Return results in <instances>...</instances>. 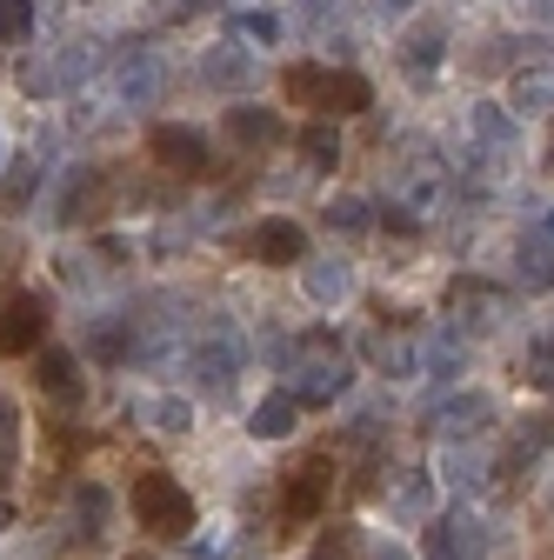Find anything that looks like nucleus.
Instances as JSON below:
<instances>
[{
  "label": "nucleus",
  "instance_id": "f257e3e1",
  "mask_svg": "<svg viewBox=\"0 0 554 560\" xmlns=\"http://www.w3.org/2000/svg\"><path fill=\"white\" fill-rule=\"evenodd\" d=\"M281 94L314 107V114H368L374 107V88L355 67H321V60H295L281 74Z\"/></svg>",
  "mask_w": 554,
  "mask_h": 560
},
{
  "label": "nucleus",
  "instance_id": "f03ea898",
  "mask_svg": "<svg viewBox=\"0 0 554 560\" xmlns=\"http://www.w3.org/2000/svg\"><path fill=\"white\" fill-rule=\"evenodd\" d=\"M181 374L194 381V394H207V400H228L234 387H241V374H247V340L228 327V320H215V327H200V340L181 354Z\"/></svg>",
  "mask_w": 554,
  "mask_h": 560
},
{
  "label": "nucleus",
  "instance_id": "7ed1b4c3",
  "mask_svg": "<svg viewBox=\"0 0 554 560\" xmlns=\"http://www.w3.org/2000/svg\"><path fill=\"white\" fill-rule=\"evenodd\" d=\"M127 508H134V527H148L154 540H187V534H194V501H187V487H181L174 474H161V467L134 474Z\"/></svg>",
  "mask_w": 554,
  "mask_h": 560
},
{
  "label": "nucleus",
  "instance_id": "20e7f679",
  "mask_svg": "<svg viewBox=\"0 0 554 560\" xmlns=\"http://www.w3.org/2000/svg\"><path fill=\"white\" fill-rule=\"evenodd\" d=\"M388 187H394V200L407 207V214H441L448 207V194H454V174H448V161L441 154H428V148H414V154H394V167H388Z\"/></svg>",
  "mask_w": 554,
  "mask_h": 560
},
{
  "label": "nucleus",
  "instance_id": "39448f33",
  "mask_svg": "<svg viewBox=\"0 0 554 560\" xmlns=\"http://www.w3.org/2000/svg\"><path fill=\"white\" fill-rule=\"evenodd\" d=\"M148 154H154L161 174H181V180L215 174V148H207V133L187 127V120H154L148 127Z\"/></svg>",
  "mask_w": 554,
  "mask_h": 560
},
{
  "label": "nucleus",
  "instance_id": "423d86ee",
  "mask_svg": "<svg viewBox=\"0 0 554 560\" xmlns=\"http://www.w3.org/2000/svg\"><path fill=\"white\" fill-rule=\"evenodd\" d=\"M47 340V301L27 294V288H8L0 294V361H21Z\"/></svg>",
  "mask_w": 554,
  "mask_h": 560
},
{
  "label": "nucleus",
  "instance_id": "0eeeda50",
  "mask_svg": "<svg viewBox=\"0 0 554 560\" xmlns=\"http://www.w3.org/2000/svg\"><path fill=\"white\" fill-rule=\"evenodd\" d=\"M334 494V460L327 454H308L288 480H281V527H308Z\"/></svg>",
  "mask_w": 554,
  "mask_h": 560
},
{
  "label": "nucleus",
  "instance_id": "6e6552de",
  "mask_svg": "<svg viewBox=\"0 0 554 560\" xmlns=\"http://www.w3.org/2000/svg\"><path fill=\"white\" fill-rule=\"evenodd\" d=\"M448 320L461 327V340H468V334H488V327L508 320V294L488 288V280H474V273H461L454 288H448Z\"/></svg>",
  "mask_w": 554,
  "mask_h": 560
},
{
  "label": "nucleus",
  "instance_id": "1a4fd4ad",
  "mask_svg": "<svg viewBox=\"0 0 554 560\" xmlns=\"http://www.w3.org/2000/svg\"><path fill=\"white\" fill-rule=\"evenodd\" d=\"M94 214H107V174L94 161H81V167H67L60 187H54V221L60 228H81Z\"/></svg>",
  "mask_w": 554,
  "mask_h": 560
},
{
  "label": "nucleus",
  "instance_id": "9d476101",
  "mask_svg": "<svg viewBox=\"0 0 554 560\" xmlns=\"http://www.w3.org/2000/svg\"><path fill=\"white\" fill-rule=\"evenodd\" d=\"M515 288L521 294H547L554 288V207L541 221H528L521 241H515Z\"/></svg>",
  "mask_w": 554,
  "mask_h": 560
},
{
  "label": "nucleus",
  "instance_id": "9b49d317",
  "mask_svg": "<svg viewBox=\"0 0 554 560\" xmlns=\"http://www.w3.org/2000/svg\"><path fill=\"white\" fill-rule=\"evenodd\" d=\"M221 133L234 140V154H267V148H281V140H288V120L274 114V107H261V101H228Z\"/></svg>",
  "mask_w": 554,
  "mask_h": 560
},
{
  "label": "nucleus",
  "instance_id": "f8f14e48",
  "mask_svg": "<svg viewBox=\"0 0 554 560\" xmlns=\"http://www.w3.org/2000/svg\"><path fill=\"white\" fill-rule=\"evenodd\" d=\"M488 420H495V394L461 387V394H448V400L435 407V434H441L448 447H468V441L488 434Z\"/></svg>",
  "mask_w": 554,
  "mask_h": 560
},
{
  "label": "nucleus",
  "instance_id": "ddd939ff",
  "mask_svg": "<svg viewBox=\"0 0 554 560\" xmlns=\"http://www.w3.org/2000/svg\"><path fill=\"white\" fill-rule=\"evenodd\" d=\"M161 88H168V67L148 54V47H127L120 60H114V107H154L161 101Z\"/></svg>",
  "mask_w": 554,
  "mask_h": 560
},
{
  "label": "nucleus",
  "instance_id": "4468645a",
  "mask_svg": "<svg viewBox=\"0 0 554 560\" xmlns=\"http://www.w3.org/2000/svg\"><path fill=\"white\" fill-rule=\"evenodd\" d=\"M468 127H474V167H495V161L508 167V154L521 148V127H515V114L501 101H474Z\"/></svg>",
  "mask_w": 554,
  "mask_h": 560
},
{
  "label": "nucleus",
  "instance_id": "2eb2a0df",
  "mask_svg": "<svg viewBox=\"0 0 554 560\" xmlns=\"http://www.w3.org/2000/svg\"><path fill=\"white\" fill-rule=\"evenodd\" d=\"M428 560H488V527H481V514H435L428 521Z\"/></svg>",
  "mask_w": 554,
  "mask_h": 560
},
{
  "label": "nucleus",
  "instance_id": "dca6fc26",
  "mask_svg": "<svg viewBox=\"0 0 554 560\" xmlns=\"http://www.w3.org/2000/svg\"><path fill=\"white\" fill-rule=\"evenodd\" d=\"M241 254H247V260H261V267H308V228H295V221L274 214V221L247 228Z\"/></svg>",
  "mask_w": 554,
  "mask_h": 560
},
{
  "label": "nucleus",
  "instance_id": "f3484780",
  "mask_svg": "<svg viewBox=\"0 0 554 560\" xmlns=\"http://www.w3.org/2000/svg\"><path fill=\"white\" fill-rule=\"evenodd\" d=\"M34 387H41L54 407H81V400H88V374H81V361H74V347H41Z\"/></svg>",
  "mask_w": 554,
  "mask_h": 560
},
{
  "label": "nucleus",
  "instance_id": "a211bd4d",
  "mask_svg": "<svg viewBox=\"0 0 554 560\" xmlns=\"http://www.w3.org/2000/svg\"><path fill=\"white\" fill-rule=\"evenodd\" d=\"M394 60L407 67L414 81H428L435 67L448 60V21H435V14H428V21H414V27H407V34L394 40Z\"/></svg>",
  "mask_w": 554,
  "mask_h": 560
},
{
  "label": "nucleus",
  "instance_id": "6ab92c4d",
  "mask_svg": "<svg viewBox=\"0 0 554 560\" xmlns=\"http://www.w3.org/2000/svg\"><path fill=\"white\" fill-rule=\"evenodd\" d=\"M254 74H261V67H254V54H247L241 40H221V47L200 54V81L215 88V94H247Z\"/></svg>",
  "mask_w": 554,
  "mask_h": 560
},
{
  "label": "nucleus",
  "instance_id": "aec40b11",
  "mask_svg": "<svg viewBox=\"0 0 554 560\" xmlns=\"http://www.w3.org/2000/svg\"><path fill=\"white\" fill-rule=\"evenodd\" d=\"M508 114H554V54L521 60L508 74Z\"/></svg>",
  "mask_w": 554,
  "mask_h": 560
},
{
  "label": "nucleus",
  "instance_id": "412c9836",
  "mask_svg": "<svg viewBox=\"0 0 554 560\" xmlns=\"http://www.w3.org/2000/svg\"><path fill=\"white\" fill-rule=\"evenodd\" d=\"M341 394H348V368L341 361H301L295 368V400L301 407H334Z\"/></svg>",
  "mask_w": 554,
  "mask_h": 560
},
{
  "label": "nucleus",
  "instance_id": "4be33fe9",
  "mask_svg": "<svg viewBox=\"0 0 554 560\" xmlns=\"http://www.w3.org/2000/svg\"><path fill=\"white\" fill-rule=\"evenodd\" d=\"M301 428V400L281 387V394H267V400H254V413H247V434L254 441H288Z\"/></svg>",
  "mask_w": 554,
  "mask_h": 560
},
{
  "label": "nucleus",
  "instance_id": "5701e85b",
  "mask_svg": "<svg viewBox=\"0 0 554 560\" xmlns=\"http://www.w3.org/2000/svg\"><path fill=\"white\" fill-rule=\"evenodd\" d=\"M301 288H308L314 307H341V301L355 294V267L348 260H308L301 267Z\"/></svg>",
  "mask_w": 554,
  "mask_h": 560
},
{
  "label": "nucleus",
  "instance_id": "b1692460",
  "mask_svg": "<svg viewBox=\"0 0 554 560\" xmlns=\"http://www.w3.org/2000/svg\"><path fill=\"white\" fill-rule=\"evenodd\" d=\"M47 67H54V88H60V94L81 88L94 67H101V40H88V34H81V40H60V47L47 54Z\"/></svg>",
  "mask_w": 554,
  "mask_h": 560
},
{
  "label": "nucleus",
  "instance_id": "393cba45",
  "mask_svg": "<svg viewBox=\"0 0 554 560\" xmlns=\"http://www.w3.org/2000/svg\"><path fill=\"white\" fill-rule=\"evenodd\" d=\"M368 354H374V368L388 381H414V374H422V340H414V334H374Z\"/></svg>",
  "mask_w": 554,
  "mask_h": 560
},
{
  "label": "nucleus",
  "instance_id": "a878e982",
  "mask_svg": "<svg viewBox=\"0 0 554 560\" xmlns=\"http://www.w3.org/2000/svg\"><path fill=\"white\" fill-rule=\"evenodd\" d=\"M547 447H554V413H528L521 428H515V441H508V454H501V467H534ZM501 467H495V474H501Z\"/></svg>",
  "mask_w": 554,
  "mask_h": 560
},
{
  "label": "nucleus",
  "instance_id": "bb28decb",
  "mask_svg": "<svg viewBox=\"0 0 554 560\" xmlns=\"http://www.w3.org/2000/svg\"><path fill=\"white\" fill-rule=\"evenodd\" d=\"M321 221H327L334 234H368V228H374V200H361V194H334V200L321 207Z\"/></svg>",
  "mask_w": 554,
  "mask_h": 560
},
{
  "label": "nucleus",
  "instance_id": "cd10ccee",
  "mask_svg": "<svg viewBox=\"0 0 554 560\" xmlns=\"http://www.w3.org/2000/svg\"><path fill=\"white\" fill-rule=\"evenodd\" d=\"M34 187H41V154H21L8 174H0V207H8V214H21V207L34 200Z\"/></svg>",
  "mask_w": 554,
  "mask_h": 560
},
{
  "label": "nucleus",
  "instance_id": "c85d7f7f",
  "mask_svg": "<svg viewBox=\"0 0 554 560\" xmlns=\"http://www.w3.org/2000/svg\"><path fill=\"white\" fill-rule=\"evenodd\" d=\"M141 413L154 420V434H187L194 428V400H181V394H148Z\"/></svg>",
  "mask_w": 554,
  "mask_h": 560
},
{
  "label": "nucleus",
  "instance_id": "c756f323",
  "mask_svg": "<svg viewBox=\"0 0 554 560\" xmlns=\"http://www.w3.org/2000/svg\"><path fill=\"white\" fill-rule=\"evenodd\" d=\"M74 514H81V540H101L114 508H107V494H101V487L88 480V487H74Z\"/></svg>",
  "mask_w": 554,
  "mask_h": 560
},
{
  "label": "nucleus",
  "instance_id": "7c9ffc66",
  "mask_svg": "<svg viewBox=\"0 0 554 560\" xmlns=\"http://www.w3.org/2000/svg\"><path fill=\"white\" fill-rule=\"evenodd\" d=\"M301 154H308V167H321V174L341 167V133H334L327 120H314V127L301 133Z\"/></svg>",
  "mask_w": 554,
  "mask_h": 560
},
{
  "label": "nucleus",
  "instance_id": "2f4dec72",
  "mask_svg": "<svg viewBox=\"0 0 554 560\" xmlns=\"http://www.w3.org/2000/svg\"><path fill=\"white\" fill-rule=\"evenodd\" d=\"M207 8V0H148V8H141V27L154 34V27H181V21H194Z\"/></svg>",
  "mask_w": 554,
  "mask_h": 560
},
{
  "label": "nucleus",
  "instance_id": "473e14b6",
  "mask_svg": "<svg viewBox=\"0 0 554 560\" xmlns=\"http://www.w3.org/2000/svg\"><path fill=\"white\" fill-rule=\"evenodd\" d=\"M34 34V0H0V47H21Z\"/></svg>",
  "mask_w": 554,
  "mask_h": 560
},
{
  "label": "nucleus",
  "instance_id": "72a5a7b5",
  "mask_svg": "<svg viewBox=\"0 0 554 560\" xmlns=\"http://www.w3.org/2000/svg\"><path fill=\"white\" fill-rule=\"evenodd\" d=\"M394 508H401V514H422V508H428V474H422V467H407V474H401Z\"/></svg>",
  "mask_w": 554,
  "mask_h": 560
},
{
  "label": "nucleus",
  "instance_id": "f704fd0d",
  "mask_svg": "<svg viewBox=\"0 0 554 560\" xmlns=\"http://www.w3.org/2000/svg\"><path fill=\"white\" fill-rule=\"evenodd\" d=\"M234 27H241L247 40H281L288 21H281V14H267V8H247V14H234Z\"/></svg>",
  "mask_w": 554,
  "mask_h": 560
},
{
  "label": "nucleus",
  "instance_id": "c9c22d12",
  "mask_svg": "<svg viewBox=\"0 0 554 560\" xmlns=\"http://www.w3.org/2000/svg\"><path fill=\"white\" fill-rule=\"evenodd\" d=\"M0 454H8V460L21 454V407L8 394H0Z\"/></svg>",
  "mask_w": 554,
  "mask_h": 560
},
{
  "label": "nucleus",
  "instance_id": "e433bc0d",
  "mask_svg": "<svg viewBox=\"0 0 554 560\" xmlns=\"http://www.w3.org/2000/svg\"><path fill=\"white\" fill-rule=\"evenodd\" d=\"M374 228H388V234H414V228H422V214H407L401 200H388V207H374Z\"/></svg>",
  "mask_w": 554,
  "mask_h": 560
},
{
  "label": "nucleus",
  "instance_id": "4c0bfd02",
  "mask_svg": "<svg viewBox=\"0 0 554 560\" xmlns=\"http://www.w3.org/2000/svg\"><path fill=\"white\" fill-rule=\"evenodd\" d=\"M448 480H454V487H481V460H474L468 447H448Z\"/></svg>",
  "mask_w": 554,
  "mask_h": 560
},
{
  "label": "nucleus",
  "instance_id": "58836bf2",
  "mask_svg": "<svg viewBox=\"0 0 554 560\" xmlns=\"http://www.w3.org/2000/svg\"><path fill=\"white\" fill-rule=\"evenodd\" d=\"M355 540H361L355 527H334V534H327V540H321V547H314L308 560H348V553H355Z\"/></svg>",
  "mask_w": 554,
  "mask_h": 560
},
{
  "label": "nucleus",
  "instance_id": "ea45409f",
  "mask_svg": "<svg viewBox=\"0 0 554 560\" xmlns=\"http://www.w3.org/2000/svg\"><path fill=\"white\" fill-rule=\"evenodd\" d=\"M528 381H534L541 394H554V340H541V347H534V361H528Z\"/></svg>",
  "mask_w": 554,
  "mask_h": 560
},
{
  "label": "nucleus",
  "instance_id": "a19ab883",
  "mask_svg": "<svg viewBox=\"0 0 554 560\" xmlns=\"http://www.w3.org/2000/svg\"><path fill=\"white\" fill-rule=\"evenodd\" d=\"M348 441H355V447H374V441H381V413H355Z\"/></svg>",
  "mask_w": 554,
  "mask_h": 560
},
{
  "label": "nucleus",
  "instance_id": "79ce46f5",
  "mask_svg": "<svg viewBox=\"0 0 554 560\" xmlns=\"http://www.w3.org/2000/svg\"><path fill=\"white\" fill-rule=\"evenodd\" d=\"M374 8V21H401V14H414V0H368Z\"/></svg>",
  "mask_w": 554,
  "mask_h": 560
},
{
  "label": "nucleus",
  "instance_id": "37998d69",
  "mask_svg": "<svg viewBox=\"0 0 554 560\" xmlns=\"http://www.w3.org/2000/svg\"><path fill=\"white\" fill-rule=\"evenodd\" d=\"M528 14H534L541 27H554V0H528Z\"/></svg>",
  "mask_w": 554,
  "mask_h": 560
},
{
  "label": "nucleus",
  "instance_id": "c03bdc74",
  "mask_svg": "<svg viewBox=\"0 0 554 560\" xmlns=\"http://www.w3.org/2000/svg\"><path fill=\"white\" fill-rule=\"evenodd\" d=\"M541 167L554 174V120H547V140H541Z\"/></svg>",
  "mask_w": 554,
  "mask_h": 560
},
{
  "label": "nucleus",
  "instance_id": "a18cd8bd",
  "mask_svg": "<svg viewBox=\"0 0 554 560\" xmlns=\"http://www.w3.org/2000/svg\"><path fill=\"white\" fill-rule=\"evenodd\" d=\"M374 560H414V553H401V547H381V553H374Z\"/></svg>",
  "mask_w": 554,
  "mask_h": 560
},
{
  "label": "nucleus",
  "instance_id": "49530a36",
  "mask_svg": "<svg viewBox=\"0 0 554 560\" xmlns=\"http://www.w3.org/2000/svg\"><path fill=\"white\" fill-rule=\"evenodd\" d=\"M8 527H14V508H8V501H0V534H8Z\"/></svg>",
  "mask_w": 554,
  "mask_h": 560
},
{
  "label": "nucleus",
  "instance_id": "de8ad7c7",
  "mask_svg": "<svg viewBox=\"0 0 554 560\" xmlns=\"http://www.w3.org/2000/svg\"><path fill=\"white\" fill-rule=\"evenodd\" d=\"M8 467H14V460H8V454H0V480H8Z\"/></svg>",
  "mask_w": 554,
  "mask_h": 560
},
{
  "label": "nucleus",
  "instance_id": "09e8293b",
  "mask_svg": "<svg viewBox=\"0 0 554 560\" xmlns=\"http://www.w3.org/2000/svg\"><path fill=\"white\" fill-rule=\"evenodd\" d=\"M547 501H554V480H547Z\"/></svg>",
  "mask_w": 554,
  "mask_h": 560
}]
</instances>
